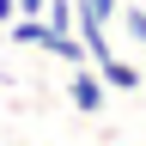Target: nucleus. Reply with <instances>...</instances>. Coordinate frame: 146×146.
<instances>
[{
	"label": "nucleus",
	"instance_id": "obj_4",
	"mask_svg": "<svg viewBox=\"0 0 146 146\" xmlns=\"http://www.w3.org/2000/svg\"><path fill=\"white\" fill-rule=\"evenodd\" d=\"M116 18H122V31L134 43H146V6H116Z\"/></svg>",
	"mask_w": 146,
	"mask_h": 146
},
{
	"label": "nucleus",
	"instance_id": "obj_6",
	"mask_svg": "<svg viewBox=\"0 0 146 146\" xmlns=\"http://www.w3.org/2000/svg\"><path fill=\"white\" fill-rule=\"evenodd\" d=\"M43 6L49 0H18V12H36V18H43Z\"/></svg>",
	"mask_w": 146,
	"mask_h": 146
},
{
	"label": "nucleus",
	"instance_id": "obj_1",
	"mask_svg": "<svg viewBox=\"0 0 146 146\" xmlns=\"http://www.w3.org/2000/svg\"><path fill=\"white\" fill-rule=\"evenodd\" d=\"M104 91H110V85H104L91 67H73V73H67V104L85 110V116H98V110H104Z\"/></svg>",
	"mask_w": 146,
	"mask_h": 146
},
{
	"label": "nucleus",
	"instance_id": "obj_5",
	"mask_svg": "<svg viewBox=\"0 0 146 146\" xmlns=\"http://www.w3.org/2000/svg\"><path fill=\"white\" fill-rule=\"evenodd\" d=\"M18 18V0H0V25H12Z\"/></svg>",
	"mask_w": 146,
	"mask_h": 146
},
{
	"label": "nucleus",
	"instance_id": "obj_3",
	"mask_svg": "<svg viewBox=\"0 0 146 146\" xmlns=\"http://www.w3.org/2000/svg\"><path fill=\"white\" fill-rule=\"evenodd\" d=\"M98 79H104V85H116V91H140V67L110 55V61H98Z\"/></svg>",
	"mask_w": 146,
	"mask_h": 146
},
{
	"label": "nucleus",
	"instance_id": "obj_2",
	"mask_svg": "<svg viewBox=\"0 0 146 146\" xmlns=\"http://www.w3.org/2000/svg\"><path fill=\"white\" fill-rule=\"evenodd\" d=\"M6 31H12V43H18V49H43V43H49V25H43L36 12H18Z\"/></svg>",
	"mask_w": 146,
	"mask_h": 146
}]
</instances>
